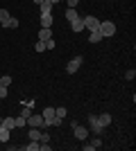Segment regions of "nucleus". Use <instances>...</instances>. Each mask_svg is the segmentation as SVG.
Masks as SVG:
<instances>
[{
  "mask_svg": "<svg viewBox=\"0 0 136 151\" xmlns=\"http://www.w3.org/2000/svg\"><path fill=\"white\" fill-rule=\"evenodd\" d=\"M84 29L97 32L100 29V18H95V16H84Z\"/></svg>",
  "mask_w": 136,
  "mask_h": 151,
  "instance_id": "nucleus-3",
  "label": "nucleus"
},
{
  "mask_svg": "<svg viewBox=\"0 0 136 151\" xmlns=\"http://www.w3.org/2000/svg\"><path fill=\"white\" fill-rule=\"evenodd\" d=\"M97 120H100V124L107 129V126L111 124V115H109V113H102V115H97Z\"/></svg>",
  "mask_w": 136,
  "mask_h": 151,
  "instance_id": "nucleus-12",
  "label": "nucleus"
},
{
  "mask_svg": "<svg viewBox=\"0 0 136 151\" xmlns=\"http://www.w3.org/2000/svg\"><path fill=\"white\" fill-rule=\"evenodd\" d=\"M82 63H84V59L77 54L75 59H71V61H68V65H66V72H68V75H75V72L79 70V65H82Z\"/></svg>",
  "mask_w": 136,
  "mask_h": 151,
  "instance_id": "nucleus-4",
  "label": "nucleus"
},
{
  "mask_svg": "<svg viewBox=\"0 0 136 151\" xmlns=\"http://www.w3.org/2000/svg\"><path fill=\"white\" fill-rule=\"evenodd\" d=\"M134 77H136V72H134V70H127V72H125V79H129V81L134 79Z\"/></svg>",
  "mask_w": 136,
  "mask_h": 151,
  "instance_id": "nucleus-27",
  "label": "nucleus"
},
{
  "mask_svg": "<svg viewBox=\"0 0 136 151\" xmlns=\"http://www.w3.org/2000/svg\"><path fill=\"white\" fill-rule=\"evenodd\" d=\"M34 2H36V5H41V2H45V0H34Z\"/></svg>",
  "mask_w": 136,
  "mask_h": 151,
  "instance_id": "nucleus-32",
  "label": "nucleus"
},
{
  "mask_svg": "<svg viewBox=\"0 0 136 151\" xmlns=\"http://www.w3.org/2000/svg\"><path fill=\"white\" fill-rule=\"evenodd\" d=\"M14 124H16V129H23V126H27V117H14Z\"/></svg>",
  "mask_w": 136,
  "mask_h": 151,
  "instance_id": "nucleus-16",
  "label": "nucleus"
},
{
  "mask_svg": "<svg viewBox=\"0 0 136 151\" xmlns=\"http://www.w3.org/2000/svg\"><path fill=\"white\" fill-rule=\"evenodd\" d=\"M89 124H91V131H93V133H97V135H100V133L104 131V126L100 124L97 115H89Z\"/></svg>",
  "mask_w": 136,
  "mask_h": 151,
  "instance_id": "nucleus-7",
  "label": "nucleus"
},
{
  "mask_svg": "<svg viewBox=\"0 0 136 151\" xmlns=\"http://www.w3.org/2000/svg\"><path fill=\"white\" fill-rule=\"evenodd\" d=\"M9 20V12L7 9H0V23H7Z\"/></svg>",
  "mask_w": 136,
  "mask_h": 151,
  "instance_id": "nucleus-24",
  "label": "nucleus"
},
{
  "mask_svg": "<svg viewBox=\"0 0 136 151\" xmlns=\"http://www.w3.org/2000/svg\"><path fill=\"white\" fill-rule=\"evenodd\" d=\"M2 25H5L7 29H16V27H18V18H12V16H9V20L2 23Z\"/></svg>",
  "mask_w": 136,
  "mask_h": 151,
  "instance_id": "nucleus-15",
  "label": "nucleus"
},
{
  "mask_svg": "<svg viewBox=\"0 0 136 151\" xmlns=\"http://www.w3.org/2000/svg\"><path fill=\"white\" fill-rule=\"evenodd\" d=\"M9 129H5V126H0V142H2V145H7V142H9Z\"/></svg>",
  "mask_w": 136,
  "mask_h": 151,
  "instance_id": "nucleus-11",
  "label": "nucleus"
},
{
  "mask_svg": "<svg viewBox=\"0 0 136 151\" xmlns=\"http://www.w3.org/2000/svg\"><path fill=\"white\" fill-rule=\"evenodd\" d=\"M27 135H30V140H39V138H41V129H34V126H32Z\"/></svg>",
  "mask_w": 136,
  "mask_h": 151,
  "instance_id": "nucleus-19",
  "label": "nucleus"
},
{
  "mask_svg": "<svg viewBox=\"0 0 136 151\" xmlns=\"http://www.w3.org/2000/svg\"><path fill=\"white\" fill-rule=\"evenodd\" d=\"M100 34H102V38L107 36H113L116 34V25H113V20H100Z\"/></svg>",
  "mask_w": 136,
  "mask_h": 151,
  "instance_id": "nucleus-2",
  "label": "nucleus"
},
{
  "mask_svg": "<svg viewBox=\"0 0 136 151\" xmlns=\"http://www.w3.org/2000/svg\"><path fill=\"white\" fill-rule=\"evenodd\" d=\"M34 50L39 52V54H41V52H45V50H48V47H45V41H36V45H34Z\"/></svg>",
  "mask_w": 136,
  "mask_h": 151,
  "instance_id": "nucleus-21",
  "label": "nucleus"
},
{
  "mask_svg": "<svg viewBox=\"0 0 136 151\" xmlns=\"http://www.w3.org/2000/svg\"><path fill=\"white\" fill-rule=\"evenodd\" d=\"M0 86H7V88H9V86H12V77H9V75L0 77Z\"/></svg>",
  "mask_w": 136,
  "mask_h": 151,
  "instance_id": "nucleus-22",
  "label": "nucleus"
},
{
  "mask_svg": "<svg viewBox=\"0 0 136 151\" xmlns=\"http://www.w3.org/2000/svg\"><path fill=\"white\" fill-rule=\"evenodd\" d=\"M66 2H68V9H75L79 5V0H66Z\"/></svg>",
  "mask_w": 136,
  "mask_h": 151,
  "instance_id": "nucleus-25",
  "label": "nucleus"
},
{
  "mask_svg": "<svg viewBox=\"0 0 136 151\" xmlns=\"http://www.w3.org/2000/svg\"><path fill=\"white\" fill-rule=\"evenodd\" d=\"M7 93H9V90H7V86H0V99H5Z\"/></svg>",
  "mask_w": 136,
  "mask_h": 151,
  "instance_id": "nucleus-26",
  "label": "nucleus"
},
{
  "mask_svg": "<svg viewBox=\"0 0 136 151\" xmlns=\"http://www.w3.org/2000/svg\"><path fill=\"white\" fill-rule=\"evenodd\" d=\"M45 47H48V50H55V41H52V38H50V41H45Z\"/></svg>",
  "mask_w": 136,
  "mask_h": 151,
  "instance_id": "nucleus-29",
  "label": "nucleus"
},
{
  "mask_svg": "<svg viewBox=\"0 0 136 151\" xmlns=\"http://www.w3.org/2000/svg\"><path fill=\"white\" fill-rule=\"evenodd\" d=\"M66 18H68V23H71V20L79 18V16H77V12H75V9H66Z\"/></svg>",
  "mask_w": 136,
  "mask_h": 151,
  "instance_id": "nucleus-20",
  "label": "nucleus"
},
{
  "mask_svg": "<svg viewBox=\"0 0 136 151\" xmlns=\"http://www.w3.org/2000/svg\"><path fill=\"white\" fill-rule=\"evenodd\" d=\"M39 142H50V135H48V133H41V138H39Z\"/></svg>",
  "mask_w": 136,
  "mask_h": 151,
  "instance_id": "nucleus-28",
  "label": "nucleus"
},
{
  "mask_svg": "<svg viewBox=\"0 0 136 151\" xmlns=\"http://www.w3.org/2000/svg\"><path fill=\"white\" fill-rule=\"evenodd\" d=\"M50 38H52L50 27H41V32H39V41H50Z\"/></svg>",
  "mask_w": 136,
  "mask_h": 151,
  "instance_id": "nucleus-10",
  "label": "nucleus"
},
{
  "mask_svg": "<svg viewBox=\"0 0 136 151\" xmlns=\"http://www.w3.org/2000/svg\"><path fill=\"white\" fill-rule=\"evenodd\" d=\"M41 115H43V120H45V126H61V117L55 115V106H45L41 111Z\"/></svg>",
  "mask_w": 136,
  "mask_h": 151,
  "instance_id": "nucleus-1",
  "label": "nucleus"
},
{
  "mask_svg": "<svg viewBox=\"0 0 136 151\" xmlns=\"http://www.w3.org/2000/svg\"><path fill=\"white\" fill-rule=\"evenodd\" d=\"M71 29L73 32H84V18H75V20H71Z\"/></svg>",
  "mask_w": 136,
  "mask_h": 151,
  "instance_id": "nucleus-8",
  "label": "nucleus"
},
{
  "mask_svg": "<svg viewBox=\"0 0 136 151\" xmlns=\"http://www.w3.org/2000/svg\"><path fill=\"white\" fill-rule=\"evenodd\" d=\"M41 14H52V2L50 0H45V2H41Z\"/></svg>",
  "mask_w": 136,
  "mask_h": 151,
  "instance_id": "nucleus-14",
  "label": "nucleus"
},
{
  "mask_svg": "<svg viewBox=\"0 0 136 151\" xmlns=\"http://www.w3.org/2000/svg\"><path fill=\"white\" fill-rule=\"evenodd\" d=\"M100 41H102V34H100V32H91L89 43H100Z\"/></svg>",
  "mask_w": 136,
  "mask_h": 151,
  "instance_id": "nucleus-18",
  "label": "nucleus"
},
{
  "mask_svg": "<svg viewBox=\"0 0 136 151\" xmlns=\"http://www.w3.org/2000/svg\"><path fill=\"white\" fill-rule=\"evenodd\" d=\"M66 113H68V111H66L64 106H59V108H55V115H57V117H61V120H64V117H66Z\"/></svg>",
  "mask_w": 136,
  "mask_h": 151,
  "instance_id": "nucleus-23",
  "label": "nucleus"
},
{
  "mask_svg": "<svg viewBox=\"0 0 136 151\" xmlns=\"http://www.w3.org/2000/svg\"><path fill=\"white\" fill-rule=\"evenodd\" d=\"M0 126H5V129H16V124H14V117H5V120H0Z\"/></svg>",
  "mask_w": 136,
  "mask_h": 151,
  "instance_id": "nucleus-13",
  "label": "nucleus"
},
{
  "mask_svg": "<svg viewBox=\"0 0 136 151\" xmlns=\"http://www.w3.org/2000/svg\"><path fill=\"white\" fill-rule=\"evenodd\" d=\"M52 23H55L52 14H41V27H52Z\"/></svg>",
  "mask_w": 136,
  "mask_h": 151,
  "instance_id": "nucleus-9",
  "label": "nucleus"
},
{
  "mask_svg": "<svg viewBox=\"0 0 136 151\" xmlns=\"http://www.w3.org/2000/svg\"><path fill=\"white\" fill-rule=\"evenodd\" d=\"M52 5H59V2H64V0H50Z\"/></svg>",
  "mask_w": 136,
  "mask_h": 151,
  "instance_id": "nucleus-31",
  "label": "nucleus"
},
{
  "mask_svg": "<svg viewBox=\"0 0 136 151\" xmlns=\"http://www.w3.org/2000/svg\"><path fill=\"white\" fill-rule=\"evenodd\" d=\"M73 133H75L77 140H86L89 138V129H86V126H79L77 122H73Z\"/></svg>",
  "mask_w": 136,
  "mask_h": 151,
  "instance_id": "nucleus-6",
  "label": "nucleus"
},
{
  "mask_svg": "<svg viewBox=\"0 0 136 151\" xmlns=\"http://www.w3.org/2000/svg\"><path fill=\"white\" fill-rule=\"evenodd\" d=\"M25 151H39V140H30V145L23 147Z\"/></svg>",
  "mask_w": 136,
  "mask_h": 151,
  "instance_id": "nucleus-17",
  "label": "nucleus"
},
{
  "mask_svg": "<svg viewBox=\"0 0 136 151\" xmlns=\"http://www.w3.org/2000/svg\"><path fill=\"white\" fill-rule=\"evenodd\" d=\"M27 126H34V129H41V131H43L45 129L43 115H30V117H27Z\"/></svg>",
  "mask_w": 136,
  "mask_h": 151,
  "instance_id": "nucleus-5",
  "label": "nucleus"
},
{
  "mask_svg": "<svg viewBox=\"0 0 136 151\" xmlns=\"http://www.w3.org/2000/svg\"><path fill=\"white\" fill-rule=\"evenodd\" d=\"M20 115H23V117H30V115H32V111H30V108H23V113H20Z\"/></svg>",
  "mask_w": 136,
  "mask_h": 151,
  "instance_id": "nucleus-30",
  "label": "nucleus"
}]
</instances>
